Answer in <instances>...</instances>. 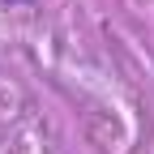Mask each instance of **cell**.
Instances as JSON below:
<instances>
[{
  "label": "cell",
  "mask_w": 154,
  "mask_h": 154,
  "mask_svg": "<svg viewBox=\"0 0 154 154\" xmlns=\"http://www.w3.org/2000/svg\"><path fill=\"white\" fill-rule=\"evenodd\" d=\"M0 5H9V9H13V5H34V0H0Z\"/></svg>",
  "instance_id": "obj_1"
}]
</instances>
